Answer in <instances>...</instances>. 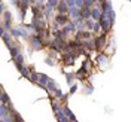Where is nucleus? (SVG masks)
I'll use <instances>...</instances> for the list:
<instances>
[{
  "label": "nucleus",
  "mask_w": 131,
  "mask_h": 122,
  "mask_svg": "<svg viewBox=\"0 0 131 122\" xmlns=\"http://www.w3.org/2000/svg\"><path fill=\"white\" fill-rule=\"evenodd\" d=\"M98 23H100V25H101V30H103V31H106V33L112 28V24H113V23L107 18L106 12H103V14H101L100 19H98Z\"/></svg>",
  "instance_id": "nucleus-1"
},
{
  "label": "nucleus",
  "mask_w": 131,
  "mask_h": 122,
  "mask_svg": "<svg viewBox=\"0 0 131 122\" xmlns=\"http://www.w3.org/2000/svg\"><path fill=\"white\" fill-rule=\"evenodd\" d=\"M31 45H33V48L36 49V51H40V49L43 48V42H42L40 36H34V37L31 39Z\"/></svg>",
  "instance_id": "nucleus-2"
},
{
  "label": "nucleus",
  "mask_w": 131,
  "mask_h": 122,
  "mask_svg": "<svg viewBox=\"0 0 131 122\" xmlns=\"http://www.w3.org/2000/svg\"><path fill=\"white\" fill-rule=\"evenodd\" d=\"M74 58H76V54H72L70 55V52H67L64 57H63V60H64V64L66 65H70L74 63Z\"/></svg>",
  "instance_id": "nucleus-3"
},
{
  "label": "nucleus",
  "mask_w": 131,
  "mask_h": 122,
  "mask_svg": "<svg viewBox=\"0 0 131 122\" xmlns=\"http://www.w3.org/2000/svg\"><path fill=\"white\" fill-rule=\"evenodd\" d=\"M55 21H57L60 25H64V24H69V19H67V16L64 15V14H58L57 16H55Z\"/></svg>",
  "instance_id": "nucleus-4"
},
{
  "label": "nucleus",
  "mask_w": 131,
  "mask_h": 122,
  "mask_svg": "<svg viewBox=\"0 0 131 122\" xmlns=\"http://www.w3.org/2000/svg\"><path fill=\"white\" fill-rule=\"evenodd\" d=\"M57 9H58V12H60V14H66V12H69L70 6H69L67 3H64V2H60V3H58V6H57Z\"/></svg>",
  "instance_id": "nucleus-5"
},
{
  "label": "nucleus",
  "mask_w": 131,
  "mask_h": 122,
  "mask_svg": "<svg viewBox=\"0 0 131 122\" xmlns=\"http://www.w3.org/2000/svg\"><path fill=\"white\" fill-rule=\"evenodd\" d=\"M55 115H57V118H58V121H60V122H70V121H69V118H67V115H66L63 110L55 112Z\"/></svg>",
  "instance_id": "nucleus-6"
},
{
  "label": "nucleus",
  "mask_w": 131,
  "mask_h": 122,
  "mask_svg": "<svg viewBox=\"0 0 131 122\" xmlns=\"http://www.w3.org/2000/svg\"><path fill=\"white\" fill-rule=\"evenodd\" d=\"M101 14H103V12H101L100 9L94 8V9H92V15H91V18H92L94 21H98V19H100V16H101Z\"/></svg>",
  "instance_id": "nucleus-7"
},
{
  "label": "nucleus",
  "mask_w": 131,
  "mask_h": 122,
  "mask_svg": "<svg viewBox=\"0 0 131 122\" xmlns=\"http://www.w3.org/2000/svg\"><path fill=\"white\" fill-rule=\"evenodd\" d=\"M63 112L67 115V118H69V119H72V122H76V118H74V115L72 113V110H70V109H69L67 106L63 107Z\"/></svg>",
  "instance_id": "nucleus-8"
},
{
  "label": "nucleus",
  "mask_w": 131,
  "mask_h": 122,
  "mask_svg": "<svg viewBox=\"0 0 131 122\" xmlns=\"http://www.w3.org/2000/svg\"><path fill=\"white\" fill-rule=\"evenodd\" d=\"M104 42H106V37H104V36H100L97 40H95V48L101 49L103 48V45H104Z\"/></svg>",
  "instance_id": "nucleus-9"
},
{
  "label": "nucleus",
  "mask_w": 131,
  "mask_h": 122,
  "mask_svg": "<svg viewBox=\"0 0 131 122\" xmlns=\"http://www.w3.org/2000/svg\"><path fill=\"white\" fill-rule=\"evenodd\" d=\"M9 52H10V57H12V60H14V58H16L19 54H21V52H19V49L16 48V46H10V48H9Z\"/></svg>",
  "instance_id": "nucleus-10"
},
{
  "label": "nucleus",
  "mask_w": 131,
  "mask_h": 122,
  "mask_svg": "<svg viewBox=\"0 0 131 122\" xmlns=\"http://www.w3.org/2000/svg\"><path fill=\"white\" fill-rule=\"evenodd\" d=\"M46 88H48V90H51V91H54V92L58 90V88H57V83H55L54 81H51V79H49V82L46 83Z\"/></svg>",
  "instance_id": "nucleus-11"
},
{
  "label": "nucleus",
  "mask_w": 131,
  "mask_h": 122,
  "mask_svg": "<svg viewBox=\"0 0 131 122\" xmlns=\"http://www.w3.org/2000/svg\"><path fill=\"white\" fill-rule=\"evenodd\" d=\"M2 103H3V104H10L9 97H8V94L5 92V90H2Z\"/></svg>",
  "instance_id": "nucleus-12"
},
{
  "label": "nucleus",
  "mask_w": 131,
  "mask_h": 122,
  "mask_svg": "<svg viewBox=\"0 0 131 122\" xmlns=\"http://www.w3.org/2000/svg\"><path fill=\"white\" fill-rule=\"evenodd\" d=\"M86 70H88V69H86V67H83V65H82L81 69H79V70H78V73H76V77H83V76H85V74H86Z\"/></svg>",
  "instance_id": "nucleus-13"
},
{
  "label": "nucleus",
  "mask_w": 131,
  "mask_h": 122,
  "mask_svg": "<svg viewBox=\"0 0 131 122\" xmlns=\"http://www.w3.org/2000/svg\"><path fill=\"white\" fill-rule=\"evenodd\" d=\"M106 15H107V18L112 21V23H115V10L113 9H110V10H107L106 12Z\"/></svg>",
  "instance_id": "nucleus-14"
},
{
  "label": "nucleus",
  "mask_w": 131,
  "mask_h": 122,
  "mask_svg": "<svg viewBox=\"0 0 131 122\" xmlns=\"http://www.w3.org/2000/svg\"><path fill=\"white\" fill-rule=\"evenodd\" d=\"M30 81H31V82H34V83H39V74L33 72V74L30 76Z\"/></svg>",
  "instance_id": "nucleus-15"
},
{
  "label": "nucleus",
  "mask_w": 131,
  "mask_h": 122,
  "mask_svg": "<svg viewBox=\"0 0 131 122\" xmlns=\"http://www.w3.org/2000/svg\"><path fill=\"white\" fill-rule=\"evenodd\" d=\"M39 9L40 8H37V6L33 8V16H34V18H39V16H40V10H39Z\"/></svg>",
  "instance_id": "nucleus-16"
},
{
  "label": "nucleus",
  "mask_w": 131,
  "mask_h": 122,
  "mask_svg": "<svg viewBox=\"0 0 131 122\" xmlns=\"http://www.w3.org/2000/svg\"><path fill=\"white\" fill-rule=\"evenodd\" d=\"M82 37L86 39V40H90L91 39V31H85V30H82Z\"/></svg>",
  "instance_id": "nucleus-17"
},
{
  "label": "nucleus",
  "mask_w": 131,
  "mask_h": 122,
  "mask_svg": "<svg viewBox=\"0 0 131 122\" xmlns=\"http://www.w3.org/2000/svg\"><path fill=\"white\" fill-rule=\"evenodd\" d=\"M94 46H95V43H92V42H85V43H83V48H88L90 51L94 48Z\"/></svg>",
  "instance_id": "nucleus-18"
},
{
  "label": "nucleus",
  "mask_w": 131,
  "mask_h": 122,
  "mask_svg": "<svg viewBox=\"0 0 131 122\" xmlns=\"http://www.w3.org/2000/svg\"><path fill=\"white\" fill-rule=\"evenodd\" d=\"M94 2H95V0H83V6H86V8H91V6L94 5Z\"/></svg>",
  "instance_id": "nucleus-19"
},
{
  "label": "nucleus",
  "mask_w": 131,
  "mask_h": 122,
  "mask_svg": "<svg viewBox=\"0 0 131 122\" xmlns=\"http://www.w3.org/2000/svg\"><path fill=\"white\" fill-rule=\"evenodd\" d=\"M58 3H60L58 0H48V5H49V6H52V8H57Z\"/></svg>",
  "instance_id": "nucleus-20"
},
{
  "label": "nucleus",
  "mask_w": 131,
  "mask_h": 122,
  "mask_svg": "<svg viewBox=\"0 0 131 122\" xmlns=\"http://www.w3.org/2000/svg\"><path fill=\"white\" fill-rule=\"evenodd\" d=\"M5 19H6V23H12V15L9 12H5Z\"/></svg>",
  "instance_id": "nucleus-21"
},
{
  "label": "nucleus",
  "mask_w": 131,
  "mask_h": 122,
  "mask_svg": "<svg viewBox=\"0 0 131 122\" xmlns=\"http://www.w3.org/2000/svg\"><path fill=\"white\" fill-rule=\"evenodd\" d=\"M66 79H67V83H69V85H72V81H73V74H67V76H66Z\"/></svg>",
  "instance_id": "nucleus-22"
},
{
  "label": "nucleus",
  "mask_w": 131,
  "mask_h": 122,
  "mask_svg": "<svg viewBox=\"0 0 131 122\" xmlns=\"http://www.w3.org/2000/svg\"><path fill=\"white\" fill-rule=\"evenodd\" d=\"M52 107H54V110H55V112H58V110H61V107L58 106V104L55 103V101H52Z\"/></svg>",
  "instance_id": "nucleus-23"
},
{
  "label": "nucleus",
  "mask_w": 131,
  "mask_h": 122,
  "mask_svg": "<svg viewBox=\"0 0 131 122\" xmlns=\"http://www.w3.org/2000/svg\"><path fill=\"white\" fill-rule=\"evenodd\" d=\"M46 63H48L49 65H54V61H52V60H51V58H48V60H46Z\"/></svg>",
  "instance_id": "nucleus-24"
},
{
  "label": "nucleus",
  "mask_w": 131,
  "mask_h": 122,
  "mask_svg": "<svg viewBox=\"0 0 131 122\" xmlns=\"http://www.w3.org/2000/svg\"><path fill=\"white\" fill-rule=\"evenodd\" d=\"M76 90H78V86L73 85V86H72V90H70V92H76Z\"/></svg>",
  "instance_id": "nucleus-25"
},
{
  "label": "nucleus",
  "mask_w": 131,
  "mask_h": 122,
  "mask_svg": "<svg viewBox=\"0 0 131 122\" xmlns=\"http://www.w3.org/2000/svg\"><path fill=\"white\" fill-rule=\"evenodd\" d=\"M39 2H43V0H39Z\"/></svg>",
  "instance_id": "nucleus-26"
}]
</instances>
